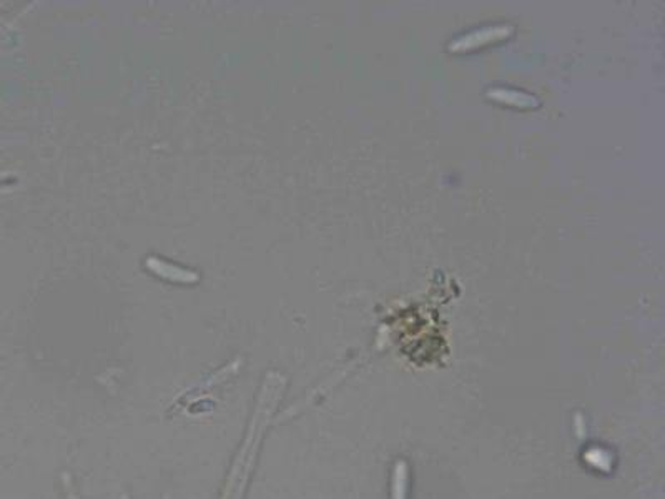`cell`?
I'll use <instances>...</instances> for the list:
<instances>
[{"instance_id": "obj_2", "label": "cell", "mask_w": 665, "mask_h": 499, "mask_svg": "<svg viewBox=\"0 0 665 499\" xmlns=\"http://www.w3.org/2000/svg\"><path fill=\"white\" fill-rule=\"evenodd\" d=\"M488 97L493 99L494 102H501L507 105H514V107H536L538 100L531 95L522 94V91L516 90H504V89H494L488 91Z\"/></svg>"}, {"instance_id": "obj_3", "label": "cell", "mask_w": 665, "mask_h": 499, "mask_svg": "<svg viewBox=\"0 0 665 499\" xmlns=\"http://www.w3.org/2000/svg\"><path fill=\"white\" fill-rule=\"evenodd\" d=\"M398 469H399V479H401V481H396V479H394V493L398 491L399 489V493L396 494V496H394V499H405L406 498V494H405V484H406V465L405 463H398Z\"/></svg>"}, {"instance_id": "obj_1", "label": "cell", "mask_w": 665, "mask_h": 499, "mask_svg": "<svg viewBox=\"0 0 665 499\" xmlns=\"http://www.w3.org/2000/svg\"><path fill=\"white\" fill-rule=\"evenodd\" d=\"M507 27H496V29H486L481 32H476V34H471L467 37H461L457 39L456 42L451 44V50H471L476 47H483V45L494 42V40H501L504 37H507L509 34Z\"/></svg>"}]
</instances>
